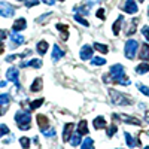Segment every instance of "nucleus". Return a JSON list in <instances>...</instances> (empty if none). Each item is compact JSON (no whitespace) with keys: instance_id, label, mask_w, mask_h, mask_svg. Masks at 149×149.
Returning <instances> with one entry per match:
<instances>
[{"instance_id":"obj_1","label":"nucleus","mask_w":149,"mask_h":149,"mask_svg":"<svg viewBox=\"0 0 149 149\" xmlns=\"http://www.w3.org/2000/svg\"><path fill=\"white\" fill-rule=\"evenodd\" d=\"M110 78L113 82H118L121 85H130V79L125 76V73H124V67L122 64H113L110 67Z\"/></svg>"},{"instance_id":"obj_2","label":"nucleus","mask_w":149,"mask_h":149,"mask_svg":"<svg viewBox=\"0 0 149 149\" xmlns=\"http://www.w3.org/2000/svg\"><path fill=\"white\" fill-rule=\"evenodd\" d=\"M15 121L18 124V127L19 130H29L30 128V122H31V116L29 112H24V110H19L17 112V115H15Z\"/></svg>"},{"instance_id":"obj_3","label":"nucleus","mask_w":149,"mask_h":149,"mask_svg":"<svg viewBox=\"0 0 149 149\" xmlns=\"http://www.w3.org/2000/svg\"><path fill=\"white\" fill-rule=\"evenodd\" d=\"M109 94H110L112 102H113L115 104H118V106H127V104H130V98L125 97L122 93L115 91V90H109Z\"/></svg>"},{"instance_id":"obj_4","label":"nucleus","mask_w":149,"mask_h":149,"mask_svg":"<svg viewBox=\"0 0 149 149\" xmlns=\"http://www.w3.org/2000/svg\"><path fill=\"white\" fill-rule=\"evenodd\" d=\"M137 49H139V43L136 42V40H128L125 43V48H124V52H125V57L133 60L136 57V52H137Z\"/></svg>"},{"instance_id":"obj_5","label":"nucleus","mask_w":149,"mask_h":149,"mask_svg":"<svg viewBox=\"0 0 149 149\" xmlns=\"http://www.w3.org/2000/svg\"><path fill=\"white\" fill-rule=\"evenodd\" d=\"M15 14V6H12L8 2H0V15L5 18H10Z\"/></svg>"},{"instance_id":"obj_6","label":"nucleus","mask_w":149,"mask_h":149,"mask_svg":"<svg viewBox=\"0 0 149 149\" xmlns=\"http://www.w3.org/2000/svg\"><path fill=\"white\" fill-rule=\"evenodd\" d=\"M18 76H19V72H18L17 67H10V69L6 72V78H8V81L17 84V86H19V85H18Z\"/></svg>"},{"instance_id":"obj_7","label":"nucleus","mask_w":149,"mask_h":149,"mask_svg":"<svg viewBox=\"0 0 149 149\" xmlns=\"http://www.w3.org/2000/svg\"><path fill=\"white\" fill-rule=\"evenodd\" d=\"M112 118H113V121H124V122L134 124V125H139V124H140V121H139V119H136V118H130V116H127V115H116V113H115Z\"/></svg>"},{"instance_id":"obj_8","label":"nucleus","mask_w":149,"mask_h":149,"mask_svg":"<svg viewBox=\"0 0 149 149\" xmlns=\"http://www.w3.org/2000/svg\"><path fill=\"white\" fill-rule=\"evenodd\" d=\"M79 55H81L82 60H90V58L93 57V48H91L90 45H84V46L81 48Z\"/></svg>"},{"instance_id":"obj_9","label":"nucleus","mask_w":149,"mask_h":149,"mask_svg":"<svg viewBox=\"0 0 149 149\" xmlns=\"http://www.w3.org/2000/svg\"><path fill=\"white\" fill-rule=\"evenodd\" d=\"M26 27H27V22H26V19H24V18H18V19L14 22V26H12V31L17 33V31L24 30Z\"/></svg>"},{"instance_id":"obj_10","label":"nucleus","mask_w":149,"mask_h":149,"mask_svg":"<svg viewBox=\"0 0 149 149\" xmlns=\"http://www.w3.org/2000/svg\"><path fill=\"white\" fill-rule=\"evenodd\" d=\"M10 40H12L10 48H17V46H19L24 42V37L19 33H10Z\"/></svg>"},{"instance_id":"obj_11","label":"nucleus","mask_w":149,"mask_h":149,"mask_svg":"<svg viewBox=\"0 0 149 149\" xmlns=\"http://www.w3.org/2000/svg\"><path fill=\"white\" fill-rule=\"evenodd\" d=\"M73 127H74V124L69 122L64 125V131H63V140L64 142H69L72 139V131H73Z\"/></svg>"},{"instance_id":"obj_12","label":"nucleus","mask_w":149,"mask_h":149,"mask_svg":"<svg viewBox=\"0 0 149 149\" xmlns=\"http://www.w3.org/2000/svg\"><path fill=\"white\" fill-rule=\"evenodd\" d=\"M124 10L128 12V14H136L137 12V5L134 3V0H127L125 5H124Z\"/></svg>"},{"instance_id":"obj_13","label":"nucleus","mask_w":149,"mask_h":149,"mask_svg":"<svg viewBox=\"0 0 149 149\" xmlns=\"http://www.w3.org/2000/svg\"><path fill=\"white\" fill-rule=\"evenodd\" d=\"M63 55H64L63 49H61L58 45H54V49H52V61H58Z\"/></svg>"},{"instance_id":"obj_14","label":"nucleus","mask_w":149,"mask_h":149,"mask_svg":"<svg viewBox=\"0 0 149 149\" xmlns=\"http://www.w3.org/2000/svg\"><path fill=\"white\" fill-rule=\"evenodd\" d=\"M93 125H94V128H97V130H102V128L106 127V119H104L103 116H97V118L93 121Z\"/></svg>"},{"instance_id":"obj_15","label":"nucleus","mask_w":149,"mask_h":149,"mask_svg":"<svg viewBox=\"0 0 149 149\" xmlns=\"http://www.w3.org/2000/svg\"><path fill=\"white\" fill-rule=\"evenodd\" d=\"M42 86H43V81H42V78H37V79H34V82L31 84L30 90H31V93H37V91H40V90H42Z\"/></svg>"},{"instance_id":"obj_16","label":"nucleus","mask_w":149,"mask_h":149,"mask_svg":"<svg viewBox=\"0 0 149 149\" xmlns=\"http://www.w3.org/2000/svg\"><path fill=\"white\" fill-rule=\"evenodd\" d=\"M140 60L149 61V45L148 43H143L140 48Z\"/></svg>"},{"instance_id":"obj_17","label":"nucleus","mask_w":149,"mask_h":149,"mask_svg":"<svg viewBox=\"0 0 149 149\" xmlns=\"http://www.w3.org/2000/svg\"><path fill=\"white\" fill-rule=\"evenodd\" d=\"M22 67H34V69H40L42 67V61L40 60H31L29 63H22Z\"/></svg>"},{"instance_id":"obj_18","label":"nucleus","mask_w":149,"mask_h":149,"mask_svg":"<svg viewBox=\"0 0 149 149\" xmlns=\"http://www.w3.org/2000/svg\"><path fill=\"white\" fill-rule=\"evenodd\" d=\"M48 51V42L46 40H40L39 43H37V52H39L40 55H45Z\"/></svg>"},{"instance_id":"obj_19","label":"nucleus","mask_w":149,"mask_h":149,"mask_svg":"<svg viewBox=\"0 0 149 149\" xmlns=\"http://www.w3.org/2000/svg\"><path fill=\"white\" fill-rule=\"evenodd\" d=\"M149 72V64L148 63H143V64H139L137 67H136V73L137 74H145Z\"/></svg>"},{"instance_id":"obj_20","label":"nucleus","mask_w":149,"mask_h":149,"mask_svg":"<svg viewBox=\"0 0 149 149\" xmlns=\"http://www.w3.org/2000/svg\"><path fill=\"white\" fill-rule=\"evenodd\" d=\"M122 19H124V18H122V15H119V17H118V19L113 22V26H112V30H113V33H115V34H118V33H119V30H121Z\"/></svg>"},{"instance_id":"obj_21","label":"nucleus","mask_w":149,"mask_h":149,"mask_svg":"<svg viewBox=\"0 0 149 149\" xmlns=\"http://www.w3.org/2000/svg\"><path fill=\"white\" fill-rule=\"evenodd\" d=\"M81 149H94V140L93 139H85L81 145Z\"/></svg>"},{"instance_id":"obj_22","label":"nucleus","mask_w":149,"mask_h":149,"mask_svg":"<svg viewBox=\"0 0 149 149\" xmlns=\"http://www.w3.org/2000/svg\"><path fill=\"white\" fill-rule=\"evenodd\" d=\"M78 133H79L81 136L88 133V128H86V121H85V119H82V121L79 122V125H78Z\"/></svg>"},{"instance_id":"obj_23","label":"nucleus","mask_w":149,"mask_h":149,"mask_svg":"<svg viewBox=\"0 0 149 149\" xmlns=\"http://www.w3.org/2000/svg\"><path fill=\"white\" fill-rule=\"evenodd\" d=\"M124 136H125V142H127V145H128L130 148H134V146H137V145H140L139 142H134V139L131 137V134L125 133V134H124Z\"/></svg>"},{"instance_id":"obj_24","label":"nucleus","mask_w":149,"mask_h":149,"mask_svg":"<svg viewBox=\"0 0 149 149\" xmlns=\"http://www.w3.org/2000/svg\"><path fill=\"white\" fill-rule=\"evenodd\" d=\"M37 124H39L40 128H45L48 125V118L45 115H37Z\"/></svg>"},{"instance_id":"obj_25","label":"nucleus","mask_w":149,"mask_h":149,"mask_svg":"<svg viewBox=\"0 0 149 149\" xmlns=\"http://www.w3.org/2000/svg\"><path fill=\"white\" fill-rule=\"evenodd\" d=\"M57 29L63 31L61 37H63V39L66 40V39H67V31H69V27H67V26H64V24H57Z\"/></svg>"},{"instance_id":"obj_26","label":"nucleus","mask_w":149,"mask_h":149,"mask_svg":"<svg viewBox=\"0 0 149 149\" xmlns=\"http://www.w3.org/2000/svg\"><path fill=\"white\" fill-rule=\"evenodd\" d=\"M94 48L97 49V51H100L102 54H106V52L109 51V48H107L106 45H103V43H98V42H95V43H94Z\"/></svg>"},{"instance_id":"obj_27","label":"nucleus","mask_w":149,"mask_h":149,"mask_svg":"<svg viewBox=\"0 0 149 149\" xmlns=\"http://www.w3.org/2000/svg\"><path fill=\"white\" fill-rule=\"evenodd\" d=\"M91 63H93L94 66H103V64L106 63V60H104L103 57H93Z\"/></svg>"},{"instance_id":"obj_28","label":"nucleus","mask_w":149,"mask_h":149,"mask_svg":"<svg viewBox=\"0 0 149 149\" xmlns=\"http://www.w3.org/2000/svg\"><path fill=\"white\" fill-rule=\"evenodd\" d=\"M9 102H10V95L9 94H0V106L9 104Z\"/></svg>"},{"instance_id":"obj_29","label":"nucleus","mask_w":149,"mask_h":149,"mask_svg":"<svg viewBox=\"0 0 149 149\" xmlns=\"http://www.w3.org/2000/svg\"><path fill=\"white\" fill-rule=\"evenodd\" d=\"M81 134L79 133H76V134H74V136H72V139H70V143L73 145V146H78L79 143H81Z\"/></svg>"},{"instance_id":"obj_30","label":"nucleus","mask_w":149,"mask_h":149,"mask_svg":"<svg viewBox=\"0 0 149 149\" xmlns=\"http://www.w3.org/2000/svg\"><path fill=\"white\" fill-rule=\"evenodd\" d=\"M43 102H45L43 98H39V100L31 102V103H30V109H31V110H36L37 107H40V106H42V103H43Z\"/></svg>"},{"instance_id":"obj_31","label":"nucleus","mask_w":149,"mask_h":149,"mask_svg":"<svg viewBox=\"0 0 149 149\" xmlns=\"http://www.w3.org/2000/svg\"><path fill=\"white\" fill-rule=\"evenodd\" d=\"M42 134L46 137H54L55 136V130L54 128H42Z\"/></svg>"},{"instance_id":"obj_32","label":"nucleus","mask_w":149,"mask_h":149,"mask_svg":"<svg viewBox=\"0 0 149 149\" xmlns=\"http://www.w3.org/2000/svg\"><path fill=\"white\" fill-rule=\"evenodd\" d=\"M137 18H134L133 21H131V27L130 29H127V34H133L134 33V30H136V26H137Z\"/></svg>"},{"instance_id":"obj_33","label":"nucleus","mask_w":149,"mask_h":149,"mask_svg":"<svg viewBox=\"0 0 149 149\" xmlns=\"http://www.w3.org/2000/svg\"><path fill=\"white\" fill-rule=\"evenodd\" d=\"M19 143H21V146H22L24 149H29V146H30V139H29V137H21V139H19Z\"/></svg>"},{"instance_id":"obj_34","label":"nucleus","mask_w":149,"mask_h":149,"mask_svg":"<svg viewBox=\"0 0 149 149\" xmlns=\"http://www.w3.org/2000/svg\"><path fill=\"white\" fill-rule=\"evenodd\" d=\"M74 19H76L78 22H81V24H82V26H85V27H88V26H90V22H88V21H86L85 18H82L81 15H78V14H76V15H74Z\"/></svg>"},{"instance_id":"obj_35","label":"nucleus","mask_w":149,"mask_h":149,"mask_svg":"<svg viewBox=\"0 0 149 149\" xmlns=\"http://www.w3.org/2000/svg\"><path fill=\"white\" fill-rule=\"evenodd\" d=\"M137 88L145 94V95H148L149 97V88H148V86H145V85H140V84H137Z\"/></svg>"},{"instance_id":"obj_36","label":"nucleus","mask_w":149,"mask_h":149,"mask_svg":"<svg viewBox=\"0 0 149 149\" xmlns=\"http://www.w3.org/2000/svg\"><path fill=\"white\" fill-rule=\"evenodd\" d=\"M8 133H9V128L5 125V124H2V125H0V137L5 136V134H8Z\"/></svg>"},{"instance_id":"obj_37","label":"nucleus","mask_w":149,"mask_h":149,"mask_svg":"<svg viewBox=\"0 0 149 149\" xmlns=\"http://www.w3.org/2000/svg\"><path fill=\"white\" fill-rule=\"evenodd\" d=\"M115 133H116V127H115V125H110V127L107 128V136H109V137H112Z\"/></svg>"},{"instance_id":"obj_38","label":"nucleus","mask_w":149,"mask_h":149,"mask_svg":"<svg viewBox=\"0 0 149 149\" xmlns=\"http://www.w3.org/2000/svg\"><path fill=\"white\" fill-rule=\"evenodd\" d=\"M37 3H39V0H27L26 6H27V8H31V6H36Z\"/></svg>"},{"instance_id":"obj_39","label":"nucleus","mask_w":149,"mask_h":149,"mask_svg":"<svg viewBox=\"0 0 149 149\" xmlns=\"http://www.w3.org/2000/svg\"><path fill=\"white\" fill-rule=\"evenodd\" d=\"M142 34L146 37L148 40H149V27H148V26H145V27L142 29Z\"/></svg>"},{"instance_id":"obj_40","label":"nucleus","mask_w":149,"mask_h":149,"mask_svg":"<svg viewBox=\"0 0 149 149\" xmlns=\"http://www.w3.org/2000/svg\"><path fill=\"white\" fill-rule=\"evenodd\" d=\"M5 37H8V31L6 30H0V40H3Z\"/></svg>"},{"instance_id":"obj_41","label":"nucleus","mask_w":149,"mask_h":149,"mask_svg":"<svg viewBox=\"0 0 149 149\" xmlns=\"http://www.w3.org/2000/svg\"><path fill=\"white\" fill-rule=\"evenodd\" d=\"M104 15H106V14H104V9H98L97 17H98V18H104Z\"/></svg>"},{"instance_id":"obj_42","label":"nucleus","mask_w":149,"mask_h":149,"mask_svg":"<svg viewBox=\"0 0 149 149\" xmlns=\"http://www.w3.org/2000/svg\"><path fill=\"white\" fill-rule=\"evenodd\" d=\"M17 57H19V55H9V57H6V61H8V63H12Z\"/></svg>"},{"instance_id":"obj_43","label":"nucleus","mask_w":149,"mask_h":149,"mask_svg":"<svg viewBox=\"0 0 149 149\" xmlns=\"http://www.w3.org/2000/svg\"><path fill=\"white\" fill-rule=\"evenodd\" d=\"M42 2H43V3H46V5H49V6H51V5H54V2H55V0H42Z\"/></svg>"},{"instance_id":"obj_44","label":"nucleus","mask_w":149,"mask_h":149,"mask_svg":"<svg viewBox=\"0 0 149 149\" xmlns=\"http://www.w3.org/2000/svg\"><path fill=\"white\" fill-rule=\"evenodd\" d=\"M3 49H5V48H3V43H2V40H0V54L3 52Z\"/></svg>"},{"instance_id":"obj_45","label":"nucleus","mask_w":149,"mask_h":149,"mask_svg":"<svg viewBox=\"0 0 149 149\" xmlns=\"http://www.w3.org/2000/svg\"><path fill=\"white\" fill-rule=\"evenodd\" d=\"M3 86H6V82H5V81L0 82V88H3Z\"/></svg>"},{"instance_id":"obj_46","label":"nucleus","mask_w":149,"mask_h":149,"mask_svg":"<svg viewBox=\"0 0 149 149\" xmlns=\"http://www.w3.org/2000/svg\"><path fill=\"white\" fill-rule=\"evenodd\" d=\"M19 2H24V3H26V2H27V0H19Z\"/></svg>"},{"instance_id":"obj_47","label":"nucleus","mask_w":149,"mask_h":149,"mask_svg":"<svg viewBox=\"0 0 149 149\" xmlns=\"http://www.w3.org/2000/svg\"><path fill=\"white\" fill-rule=\"evenodd\" d=\"M2 113H3V110H0V115H2Z\"/></svg>"},{"instance_id":"obj_48","label":"nucleus","mask_w":149,"mask_h":149,"mask_svg":"<svg viewBox=\"0 0 149 149\" xmlns=\"http://www.w3.org/2000/svg\"><path fill=\"white\" fill-rule=\"evenodd\" d=\"M145 149H149V146H146V148H145Z\"/></svg>"},{"instance_id":"obj_49","label":"nucleus","mask_w":149,"mask_h":149,"mask_svg":"<svg viewBox=\"0 0 149 149\" xmlns=\"http://www.w3.org/2000/svg\"><path fill=\"white\" fill-rule=\"evenodd\" d=\"M142 2H145V0H140V3H142Z\"/></svg>"},{"instance_id":"obj_50","label":"nucleus","mask_w":149,"mask_h":149,"mask_svg":"<svg viewBox=\"0 0 149 149\" xmlns=\"http://www.w3.org/2000/svg\"><path fill=\"white\" fill-rule=\"evenodd\" d=\"M60 2H64V0H60Z\"/></svg>"},{"instance_id":"obj_51","label":"nucleus","mask_w":149,"mask_h":149,"mask_svg":"<svg viewBox=\"0 0 149 149\" xmlns=\"http://www.w3.org/2000/svg\"><path fill=\"white\" fill-rule=\"evenodd\" d=\"M148 14H149V10H148Z\"/></svg>"}]
</instances>
